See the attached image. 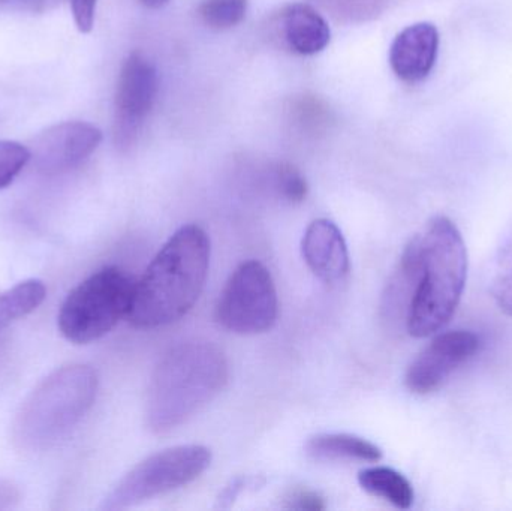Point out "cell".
I'll list each match as a JSON object with an SVG mask.
<instances>
[{"mask_svg": "<svg viewBox=\"0 0 512 511\" xmlns=\"http://www.w3.org/2000/svg\"><path fill=\"white\" fill-rule=\"evenodd\" d=\"M102 141L101 129L92 123H57L35 138L32 158L45 173H59L83 164L98 149Z\"/></svg>", "mask_w": 512, "mask_h": 511, "instance_id": "cell-10", "label": "cell"}, {"mask_svg": "<svg viewBox=\"0 0 512 511\" xmlns=\"http://www.w3.org/2000/svg\"><path fill=\"white\" fill-rule=\"evenodd\" d=\"M466 276L465 240L451 219L436 216L406 245L382 296V314L414 338L435 335L453 318Z\"/></svg>", "mask_w": 512, "mask_h": 511, "instance_id": "cell-1", "label": "cell"}, {"mask_svg": "<svg viewBox=\"0 0 512 511\" xmlns=\"http://www.w3.org/2000/svg\"><path fill=\"white\" fill-rule=\"evenodd\" d=\"M210 239L198 225L177 230L135 281L128 320L158 329L185 317L200 299L210 267Z\"/></svg>", "mask_w": 512, "mask_h": 511, "instance_id": "cell-2", "label": "cell"}, {"mask_svg": "<svg viewBox=\"0 0 512 511\" xmlns=\"http://www.w3.org/2000/svg\"><path fill=\"white\" fill-rule=\"evenodd\" d=\"M480 347V338L469 330L439 333L409 365L406 387L415 395L436 392L454 371L478 353Z\"/></svg>", "mask_w": 512, "mask_h": 511, "instance_id": "cell-9", "label": "cell"}, {"mask_svg": "<svg viewBox=\"0 0 512 511\" xmlns=\"http://www.w3.org/2000/svg\"><path fill=\"white\" fill-rule=\"evenodd\" d=\"M490 293L504 314L512 317V230L496 254Z\"/></svg>", "mask_w": 512, "mask_h": 511, "instance_id": "cell-18", "label": "cell"}, {"mask_svg": "<svg viewBox=\"0 0 512 511\" xmlns=\"http://www.w3.org/2000/svg\"><path fill=\"white\" fill-rule=\"evenodd\" d=\"M98 0H71L72 14L81 33L92 32Z\"/></svg>", "mask_w": 512, "mask_h": 511, "instance_id": "cell-22", "label": "cell"}, {"mask_svg": "<svg viewBox=\"0 0 512 511\" xmlns=\"http://www.w3.org/2000/svg\"><path fill=\"white\" fill-rule=\"evenodd\" d=\"M230 377L224 351L207 341L174 345L159 360L147 390L146 423L167 434L216 398Z\"/></svg>", "mask_w": 512, "mask_h": 511, "instance_id": "cell-3", "label": "cell"}, {"mask_svg": "<svg viewBox=\"0 0 512 511\" xmlns=\"http://www.w3.org/2000/svg\"><path fill=\"white\" fill-rule=\"evenodd\" d=\"M306 453L315 461L370 462L375 464L382 459L378 446L349 434H319L310 438Z\"/></svg>", "mask_w": 512, "mask_h": 511, "instance_id": "cell-14", "label": "cell"}, {"mask_svg": "<svg viewBox=\"0 0 512 511\" xmlns=\"http://www.w3.org/2000/svg\"><path fill=\"white\" fill-rule=\"evenodd\" d=\"M20 501V488L11 480L0 479V511L15 509Z\"/></svg>", "mask_w": 512, "mask_h": 511, "instance_id": "cell-24", "label": "cell"}, {"mask_svg": "<svg viewBox=\"0 0 512 511\" xmlns=\"http://www.w3.org/2000/svg\"><path fill=\"white\" fill-rule=\"evenodd\" d=\"M32 159L29 147L17 141L0 140V189L14 182Z\"/></svg>", "mask_w": 512, "mask_h": 511, "instance_id": "cell-20", "label": "cell"}, {"mask_svg": "<svg viewBox=\"0 0 512 511\" xmlns=\"http://www.w3.org/2000/svg\"><path fill=\"white\" fill-rule=\"evenodd\" d=\"M319 5L343 24H360L381 17L391 0H318Z\"/></svg>", "mask_w": 512, "mask_h": 511, "instance_id": "cell-17", "label": "cell"}, {"mask_svg": "<svg viewBox=\"0 0 512 511\" xmlns=\"http://www.w3.org/2000/svg\"><path fill=\"white\" fill-rule=\"evenodd\" d=\"M158 90L155 65L141 53L129 54L120 71L114 99V143L119 149H129L137 140Z\"/></svg>", "mask_w": 512, "mask_h": 511, "instance_id": "cell-8", "label": "cell"}, {"mask_svg": "<svg viewBox=\"0 0 512 511\" xmlns=\"http://www.w3.org/2000/svg\"><path fill=\"white\" fill-rule=\"evenodd\" d=\"M212 464L207 447L177 446L135 465L105 497L101 510H123L195 482Z\"/></svg>", "mask_w": 512, "mask_h": 511, "instance_id": "cell-6", "label": "cell"}, {"mask_svg": "<svg viewBox=\"0 0 512 511\" xmlns=\"http://www.w3.org/2000/svg\"><path fill=\"white\" fill-rule=\"evenodd\" d=\"M135 281L119 267H104L66 296L57 326L66 341L86 345L111 332L128 318Z\"/></svg>", "mask_w": 512, "mask_h": 511, "instance_id": "cell-5", "label": "cell"}, {"mask_svg": "<svg viewBox=\"0 0 512 511\" xmlns=\"http://www.w3.org/2000/svg\"><path fill=\"white\" fill-rule=\"evenodd\" d=\"M140 2L143 3L144 6H147V8L159 9L167 5L170 0H140Z\"/></svg>", "mask_w": 512, "mask_h": 511, "instance_id": "cell-25", "label": "cell"}, {"mask_svg": "<svg viewBox=\"0 0 512 511\" xmlns=\"http://www.w3.org/2000/svg\"><path fill=\"white\" fill-rule=\"evenodd\" d=\"M279 299L270 270L251 260L228 279L216 305V320L237 335H259L277 321Z\"/></svg>", "mask_w": 512, "mask_h": 511, "instance_id": "cell-7", "label": "cell"}, {"mask_svg": "<svg viewBox=\"0 0 512 511\" xmlns=\"http://www.w3.org/2000/svg\"><path fill=\"white\" fill-rule=\"evenodd\" d=\"M98 374L89 365L51 372L27 396L15 417L14 441L26 452H45L68 437L98 395Z\"/></svg>", "mask_w": 512, "mask_h": 511, "instance_id": "cell-4", "label": "cell"}, {"mask_svg": "<svg viewBox=\"0 0 512 511\" xmlns=\"http://www.w3.org/2000/svg\"><path fill=\"white\" fill-rule=\"evenodd\" d=\"M358 483L367 494L382 498L396 509L408 510L414 504V489L411 483L393 468H366L358 474Z\"/></svg>", "mask_w": 512, "mask_h": 511, "instance_id": "cell-15", "label": "cell"}, {"mask_svg": "<svg viewBox=\"0 0 512 511\" xmlns=\"http://www.w3.org/2000/svg\"><path fill=\"white\" fill-rule=\"evenodd\" d=\"M288 501L289 509L312 511L325 509L324 500H322L318 494H315V492L298 491L292 494Z\"/></svg>", "mask_w": 512, "mask_h": 511, "instance_id": "cell-23", "label": "cell"}, {"mask_svg": "<svg viewBox=\"0 0 512 511\" xmlns=\"http://www.w3.org/2000/svg\"><path fill=\"white\" fill-rule=\"evenodd\" d=\"M301 251L307 267L325 284H339L348 276L351 267L348 246L334 222L313 221L304 233Z\"/></svg>", "mask_w": 512, "mask_h": 511, "instance_id": "cell-11", "label": "cell"}, {"mask_svg": "<svg viewBox=\"0 0 512 511\" xmlns=\"http://www.w3.org/2000/svg\"><path fill=\"white\" fill-rule=\"evenodd\" d=\"M276 188L289 203H301L307 197V182L292 165H279L276 170Z\"/></svg>", "mask_w": 512, "mask_h": 511, "instance_id": "cell-21", "label": "cell"}, {"mask_svg": "<svg viewBox=\"0 0 512 511\" xmlns=\"http://www.w3.org/2000/svg\"><path fill=\"white\" fill-rule=\"evenodd\" d=\"M279 29L289 50L301 56L321 53L330 44L331 30L327 21L307 3H292L283 8Z\"/></svg>", "mask_w": 512, "mask_h": 511, "instance_id": "cell-13", "label": "cell"}, {"mask_svg": "<svg viewBox=\"0 0 512 511\" xmlns=\"http://www.w3.org/2000/svg\"><path fill=\"white\" fill-rule=\"evenodd\" d=\"M438 48L439 33L433 24H412L403 29L391 44V69L406 83L424 80L435 66Z\"/></svg>", "mask_w": 512, "mask_h": 511, "instance_id": "cell-12", "label": "cell"}, {"mask_svg": "<svg viewBox=\"0 0 512 511\" xmlns=\"http://www.w3.org/2000/svg\"><path fill=\"white\" fill-rule=\"evenodd\" d=\"M47 297V287L39 279H27L0 293V329L32 314Z\"/></svg>", "mask_w": 512, "mask_h": 511, "instance_id": "cell-16", "label": "cell"}, {"mask_svg": "<svg viewBox=\"0 0 512 511\" xmlns=\"http://www.w3.org/2000/svg\"><path fill=\"white\" fill-rule=\"evenodd\" d=\"M248 11V0H203L200 5L201 20L210 29L225 30L242 23Z\"/></svg>", "mask_w": 512, "mask_h": 511, "instance_id": "cell-19", "label": "cell"}]
</instances>
